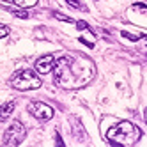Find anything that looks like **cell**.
<instances>
[{
	"instance_id": "1",
	"label": "cell",
	"mask_w": 147,
	"mask_h": 147,
	"mask_svg": "<svg viewBox=\"0 0 147 147\" xmlns=\"http://www.w3.org/2000/svg\"><path fill=\"white\" fill-rule=\"evenodd\" d=\"M55 85L64 90H76L85 87L96 76V66L90 59L80 53L62 55L53 66Z\"/></svg>"
},
{
	"instance_id": "2",
	"label": "cell",
	"mask_w": 147,
	"mask_h": 147,
	"mask_svg": "<svg viewBox=\"0 0 147 147\" xmlns=\"http://www.w3.org/2000/svg\"><path fill=\"white\" fill-rule=\"evenodd\" d=\"M140 136H142L140 128H136L135 124H131L128 121L117 122L115 126H112V128L108 129V133H107V138H108L110 144L122 145V147L135 145L136 142L140 140Z\"/></svg>"
},
{
	"instance_id": "3",
	"label": "cell",
	"mask_w": 147,
	"mask_h": 147,
	"mask_svg": "<svg viewBox=\"0 0 147 147\" xmlns=\"http://www.w3.org/2000/svg\"><path fill=\"white\" fill-rule=\"evenodd\" d=\"M11 87L18 90H30V89H39L41 87V78L36 76L34 71L30 69H20L16 71L11 78Z\"/></svg>"
},
{
	"instance_id": "4",
	"label": "cell",
	"mask_w": 147,
	"mask_h": 147,
	"mask_svg": "<svg viewBox=\"0 0 147 147\" xmlns=\"http://www.w3.org/2000/svg\"><path fill=\"white\" fill-rule=\"evenodd\" d=\"M25 126L20 122V121H14L11 126L7 128L5 135H4V144L5 145H18V144H22L23 138H25Z\"/></svg>"
},
{
	"instance_id": "5",
	"label": "cell",
	"mask_w": 147,
	"mask_h": 147,
	"mask_svg": "<svg viewBox=\"0 0 147 147\" xmlns=\"http://www.w3.org/2000/svg\"><path fill=\"white\" fill-rule=\"evenodd\" d=\"M28 112L34 115V117L37 121H50L51 117H53V110H51V107H48V105L41 103V101H32L28 105Z\"/></svg>"
},
{
	"instance_id": "6",
	"label": "cell",
	"mask_w": 147,
	"mask_h": 147,
	"mask_svg": "<svg viewBox=\"0 0 147 147\" xmlns=\"http://www.w3.org/2000/svg\"><path fill=\"white\" fill-rule=\"evenodd\" d=\"M53 66H55V57L53 55H45V57L37 59V62H36V69L41 73V75L50 73L51 69H53Z\"/></svg>"
},
{
	"instance_id": "7",
	"label": "cell",
	"mask_w": 147,
	"mask_h": 147,
	"mask_svg": "<svg viewBox=\"0 0 147 147\" xmlns=\"http://www.w3.org/2000/svg\"><path fill=\"white\" fill-rule=\"evenodd\" d=\"M13 110H14V101H7L5 105H2L0 107V121H5L13 113Z\"/></svg>"
},
{
	"instance_id": "8",
	"label": "cell",
	"mask_w": 147,
	"mask_h": 147,
	"mask_svg": "<svg viewBox=\"0 0 147 147\" xmlns=\"http://www.w3.org/2000/svg\"><path fill=\"white\" fill-rule=\"evenodd\" d=\"M13 2L20 7H23V9H28V7H32L37 4V0H13Z\"/></svg>"
},
{
	"instance_id": "9",
	"label": "cell",
	"mask_w": 147,
	"mask_h": 147,
	"mask_svg": "<svg viewBox=\"0 0 147 147\" xmlns=\"http://www.w3.org/2000/svg\"><path fill=\"white\" fill-rule=\"evenodd\" d=\"M5 9H7V11L9 13H13V14H16V16H20V18H27L28 14H27V11H23V9H14V7H11V5H4Z\"/></svg>"
},
{
	"instance_id": "10",
	"label": "cell",
	"mask_w": 147,
	"mask_h": 147,
	"mask_svg": "<svg viewBox=\"0 0 147 147\" xmlns=\"http://www.w3.org/2000/svg\"><path fill=\"white\" fill-rule=\"evenodd\" d=\"M66 2H67L71 7H75V9H80V11H83V9H85V7H83V5L80 4V0H66Z\"/></svg>"
},
{
	"instance_id": "11",
	"label": "cell",
	"mask_w": 147,
	"mask_h": 147,
	"mask_svg": "<svg viewBox=\"0 0 147 147\" xmlns=\"http://www.w3.org/2000/svg\"><path fill=\"white\" fill-rule=\"evenodd\" d=\"M7 34H9V27H5V25L0 23V37H5Z\"/></svg>"
},
{
	"instance_id": "12",
	"label": "cell",
	"mask_w": 147,
	"mask_h": 147,
	"mask_svg": "<svg viewBox=\"0 0 147 147\" xmlns=\"http://www.w3.org/2000/svg\"><path fill=\"white\" fill-rule=\"evenodd\" d=\"M53 16L59 18V20H62V22H73L71 18H67V16H64V14H59V13H53Z\"/></svg>"
},
{
	"instance_id": "13",
	"label": "cell",
	"mask_w": 147,
	"mask_h": 147,
	"mask_svg": "<svg viewBox=\"0 0 147 147\" xmlns=\"http://www.w3.org/2000/svg\"><path fill=\"white\" fill-rule=\"evenodd\" d=\"M135 7L138 9L140 13H145V4H135Z\"/></svg>"
},
{
	"instance_id": "14",
	"label": "cell",
	"mask_w": 147,
	"mask_h": 147,
	"mask_svg": "<svg viewBox=\"0 0 147 147\" xmlns=\"http://www.w3.org/2000/svg\"><path fill=\"white\" fill-rule=\"evenodd\" d=\"M85 27H87V25L83 23V22H78V28H85Z\"/></svg>"
}]
</instances>
